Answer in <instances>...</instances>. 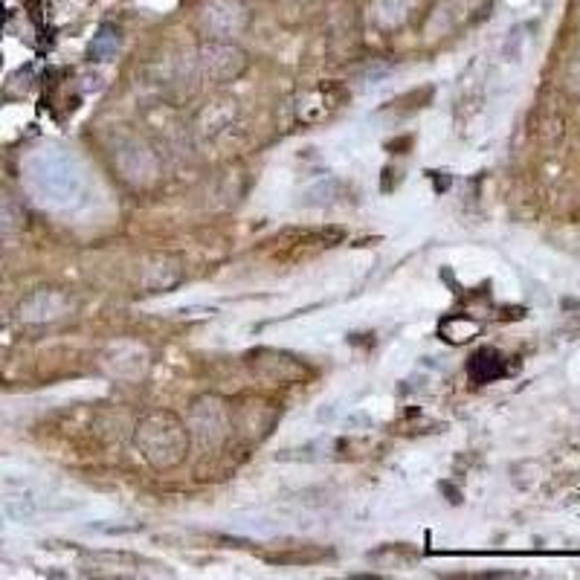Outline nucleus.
Returning <instances> with one entry per match:
<instances>
[{"label": "nucleus", "mask_w": 580, "mask_h": 580, "mask_svg": "<svg viewBox=\"0 0 580 580\" xmlns=\"http://www.w3.org/2000/svg\"><path fill=\"white\" fill-rule=\"evenodd\" d=\"M189 444H192V435L186 430V424L166 409L148 412L134 427V447L154 470H172L177 464H183Z\"/></svg>", "instance_id": "obj_1"}, {"label": "nucleus", "mask_w": 580, "mask_h": 580, "mask_svg": "<svg viewBox=\"0 0 580 580\" xmlns=\"http://www.w3.org/2000/svg\"><path fill=\"white\" fill-rule=\"evenodd\" d=\"M35 186L58 206L73 203L82 192V169L64 151H50L35 160Z\"/></svg>", "instance_id": "obj_2"}, {"label": "nucleus", "mask_w": 580, "mask_h": 580, "mask_svg": "<svg viewBox=\"0 0 580 580\" xmlns=\"http://www.w3.org/2000/svg\"><path fill=\"white\" fill-rule=\"evenodd\" d=\"M198 24L206 32V38L227 41V38H235L247 29L250 9L241 0H203Z\"/></svg>", "instance_id": "obj_3"}, {"label": "nucleus", "mask_w": 580, "mask_h": 580, "mask_svg": "<svg viewBox=\"0 0 580 580\" xmlns=\"http://www.w3.org/2000/svg\"><path fill=\"white\" fill-rule=\"evenodd\" d=\"M250 369L256 372V377L267 380V383H279V386H290V383H302L311 377V369L293 357L288 351L279 348H256L250 354Z\"/></svg>", "instance_id": "obj_4"}, {"label": "nucleus", "mask_w": 580, "mask_h": 580, "mask_svg": "<svg viewBox=\"0 0 580 580\" xmlns=\"http://www.w3.org/2000/svg\"><path fill=\"white\" fill-rule=\"evenodd\" d=\"M198 67L209 82H232L247 70V56L230 41H203L198 50Z\"/></svg>", "instance_id": "obj_5"}, {"label": "nucleus", "mask_w": 580, "mask_h": 580, "mask_svg": "<svg viewBox=\"0 0 580 580\" xmlns=\"http://www.w3.org/2000/svg\"><path fill=\"white\" fill-rule=\"evenodd\" d=\"M227 430H230V418H227L224 401L206 395V398L192 404V433H195V438H198V444H201L203 450L221 447L224 438H227Z\"/></svg>", "instance_id": "obj_6"}, {"label": "nucleus", "mask_w": 580, "mask_h": 580, "mask_svg": "<svg viewBox=\"0 0 580 580\" xmlns=\"http://www.w3.org/2000/svg\"><path fill=\"white\" fill-rule=\"evenodd\" d=\"M114 163L122 180H128L131 186H148L157 174H160V166H157V157L148 145L137 143V140H128V143L116 145L114 151Z\"/></svg>", "instance_id": "obj_7"}, {"label": "nucleus", "mask_w": 580, "mask_h": 580, "mask_svg": "<svg viewBox=\"0 0 580 580\" xmlns=\"http://www.w3.org/2000/svg\"><path fill=\"white\" fill-rule=\"evenodd\" d=\"M102 366L116 380H140L148 372V351L140 343H114L105 348Z\"/></svg>", "instance_id": "obj_8"}, {"label": "nucleus", "mask_w": 580, "mask_h": 580, "mask_svg": "<svg viewBox=\"0 0 580 580\" xmlns=\"http://www.w3.org/2000/svg\"><path fill=\"white\" fill-rule=\"evenodd\" d=\"M70 302L61 290H35L18 305V317L29 325H47L67 314Z\"/></svg>", "instance_id": "obj_9"}, {"label": "nucleus", "mask_w": 580, "mask_h": 580, "mask_svg": "<svg viewBox=\"0 0 580 580\" xmlns=\"http://www.w3.org/2000/svg\"><path fill=\"white\" fill-rule=\"evenodd\" d=\"M180 276H183V264L177 256L154 253L140 264V288L145 293H166L180 282Z\"/></svg>", "instance_id": "obj_10"}, {"label": "nucleus", "mask_w": 580, "mask_h": 580, "mask_svg": "<svg viewBox=\"0 0 580 580\" xmlns=\"http://www.w3.org/2000/svg\"><path fill=\"white\" fill-rule=\"evenodd\" d=\"M232 119H235V102L232 99H215V102H209L201 111L198 125H201V131L206 137H215V134L227 131V125H230Z\"/></svg>", "instance_id": "obj_11"}, {"label": "nucleus", "mask_w": 580, "mask_h": 580, "mask_svg": "<svg viewBox=\"0 0 580 580\" xmlns=\"http://www.w3.org/2000/svg\"><path fill=\"white\" fill-rule=\"evenodd\" d=\"M467 372L476 383H491L496 377H502L505 372V363H502V354L496 348H479L470 363H467Z\"/></svg>", "instance_id": "obj_12"}, {"label": "nucleus", "mask_w": 580, "mask_h": 580, "mask_svg": "<svg viewBox=\"0 0 580 580\" xmlns=\"http://www.w3.org/2000/svg\"><path fill=\"white\" fill-rule=\"evenodd\" d=\"M122 50V35L116 32V27H102L96 32V38L87 47V56L93 61H114Z\"/></svg>", "instance_id": "obj_13"}, {"label": "nucleus", "mask_w": 580, "mask_h": 580, "mask_svg": "<svg viewBox=\"0 0 580 580\" xmlns=\"http://www.w3.org/2000/svg\"><path fill=\"white\" fill-rule=\"evenodd\" d=\"M476 331H479V322H473L470 317H447L441 319V325H438V334L444 337V340H450V343H467L470 337H476Z\"/></svg>", "instance_id": "obj_14"}, {"label": "nucleus", "mask_w": 580, "mask_h": 580, "mask_svg": "<svg viewBox=\"0 0 580 580\" xmlns=\"http://www.w3.org/2000/svg\"><path fill=\"white\" fill-rule=\"evenodd\" d=\"M372 12H375V24L380 29H395L398 24H404L406 18L404 0H377Z\"/></svg>", "instance_id": "obj_15"}, {"label": "nucleus", "mask_w": 580, "mask_h": 580, "mask_svg": "<svg viewBox=\"0 0 580 580\" xmlns=\"http://www.w3.org/2000/svg\"><path fill=\"white\" fill-rule=\"evenodd\" d=\"M340 198V186L337 180H319L314 186H308L302 192V206H331V203Z\"/></svg>", "instance_id": "obj_16"}, {"label": "nucleus", "mask_w": 580, "mask_h": 580, "mask_svg": "<svg viewBox=\"0 0 580 580\" xmlns=\"http://www.w3.org/2000/svg\"><path fill=\"white\" fill-rule=\"evenodd\" d=\"M24 227V212L21 206L6 198H0V235H15Z\"/></svg>", "instance_id": "obj_17"}, {"label": "nucleus", "mask_w": 580, "mask_h": 580, "mask_svg": "<svg viewBox=\"0 0 580 580\" xmlns=\"http://www.w3.org/2000/svg\"><path fill=\"white\" fill-rule=\"evenodd\" d=\"M6 325V308H3V302H0V328Z\"/></svg>", "instance_id": "obj_18"}]
</instances>
